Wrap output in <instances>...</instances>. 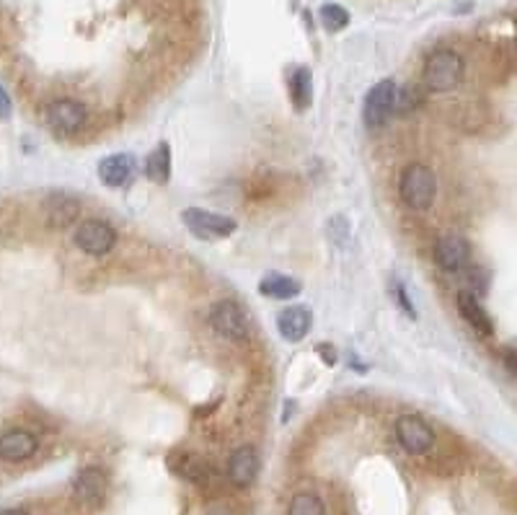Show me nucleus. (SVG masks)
I'll return each instance as SVG.
<instances>
[{
	"label": "nucleus",
	"instance_id": "f257e3e1",
	"mask_svg": "<svg viewBox=\"0 0 517 515\" xmlns=\"http://www.w3.org/2000/svg\"><path fill=\"white\" fill-rule=\"evenodd\" d=\"M465 63L455 50H435L425 60L422 68V81L432 93H447L455 91L464 83Z\"/></svg>",
	"mask_w": 517,
	"mask_h": 515
},
{
	"label": "nucleus",
	"instance_id": "f03ea898",
	"mask_svg": "<svg viewBox=\"0 0 517 515\" xmlns=\"http://www.w3.org/2000/svg\"><path fill=\"white\" fill-rule=\"evenodd\" d=\"M437 192L435 171L425 163H409L398 177V195L411 210H427Z\"/></svg>",
	"mask_w": 517,
	"mask_h": 515
},
{
	"label": "nucleus",
	"instance_id": "7ed1b4c3",
	"mask_svg": "<svg viewBox=\"0 0 517 515\" xmlns=\"http://www.w3.org/2000/svg\"><path fill=\"white\" fill-rule=\"evenodd\" d=\"M72 500L81 510H99L107 500V474L99 466H86L72 480Z\"/></svg>",
	"mask_w": 517,
	"mask_h": 515
},
{
	"label": "nucleus",
	"instance_id": "20e7f679",
	"mask_svg": "<svg viewBox=\"0 0 517 515\" xmlns=\"http://www.w3.org/2000/svg\"><path fill=\"white\" fill-rule=\"evenodd\" d=\"M181 220L189 231L210 241V238H225L238 228V223L233 220L231 215L213 213V210H202V208H189L181 213Z\"/></svg>",
	"mask_w": 517,
	"mask_h": 515
},
{
	"label": "nucleus",
	"instance_id": "39448f33",
	"mask_svg": "<svg viewBox=\"0 0 517 515\" xmlns=\"http://www.w3.org/2000/svg\"><path fill=\"white\" fill-rule=\"evenodd\" d=\"M210 324L220 337L246 342L251 337V321L235 301H220L210 314Z\"/></svg>",
	"mask_w": 517,
	"mask_h": 515
},
{
	"label": "nucleus",
	"instance_id": "423d86ee",
	"mask_svg": "<svg viewBox=\"0 0 517 515\" xmlns=\"http://www.w3.org/2000/svg\"><path fill=\"white\" fill-rule=\"evenodd\" d=\"M75 247L89 254V257H107L109 251L117 247V231L104 223V220H83L78 228H75V236H72Z\"/></svg>",
	"mask_w": 517,
	"mask_h": 515
},
{
	"label": "nucleus",
	"instance_id": "0eeeda50",
	"mask_svg": "<svg viewBox=\"0 0 517 515\" xmlns=\"http://www.w3.org/2000/svg\"><path fill=\"white\" fill-rule=\"evenodd\" d=\"M44 114H47V125L53 127V132L62 135V138L78 135L89 122V109L81 102H72V99H57L47 107Z\"/></svg>",
	"mask_w": 517,
	"mask_h": 515
},
{
	"label": "nucleus",
	"instance_id": "6e6552de",
	"mask_svg": "<svg viewBox=\"0 0 517 515\" xmlns=\"http://www.w3.org/2000/svg\"><path fill=\"white\" fill-rule=\"evenodd\" d=\"M396 438H398L401 448H404L407 453H411V456H422V453H427L429 448L435 445L432 427H429L422 417H416V414L398 417V423H396Z\"/></svg>",
	"mask_w": 517,
	"mask_h": 515
},
{
	"label": "nucleus",
	"instance_id": "1a4fd4ad",
	"mask_svg": "<svg viewBox=\"0 0 517 515\" xmlns=\"http://www.w3.org/2000/svg\"><path fill=\"white\" fill-rule=\"evenodd\" d=\"M396 83L393 81H380L375 83L373 89L368 91L365 96V107H362V114H365V125L375 130V127L386 125L388 117L393 114V102H396Z\"/></svg>",
	"mask_w": 517,
	"mask_h": 515
},
{
	"label": "nucleus",
	"instance_id": "9d476101",
	"mask_svg": "<svg viewBox=\"0 0 517 515\" xmlns=\"http://www.w3.org/2000/svg\"><path fill=\"white\" fill-rule=\"evenodd\" d=\"M36 451H39V441L29 430L16 427V430H5L0 435V462L24 463L34 459Z\"/></svg>",
	"mask_w": 517,
	"mask_h": 515
},
{
	"label": "nucleus",
	"instance_id": "9b49d317",
	"mask_svg": "<svg viewBox=\"0 0 517 515\" xmlns=\"http://www.w3.org/2000/svg\"><path fill=\"white\" fill-rule=\"evenodd\" d=\"M435 259H437V265L443 267L445 272H458V269H464V267L468 265L471 247H468V241H465L464 236L445 233V236H440L437 244H435Z\"/></svg>",
	"mask_w": 517,
	"mask_h": 515
},
{
	"label": "nucleus",
	"instance_id": "f8f14e48",
	"mask_svg": "<svg viewBox=\"0 0 517 515\" xmlns=\"http://www.w3.org/2000/svg\"><path fill=\"white\" fill-rule=\"evenodd\" d=\"M259 469H262V462H259L256 448L241 445V448L233 451L231 459H228V480L235 487H251L259 477Z\"/></svg>",
	"mask_w": 517,
	"mask_h": 515
},
{
	"label": "nucleus",
	"instance_id": "ddd939ff",
	"mask_svg": "<svg viewBox=\"0 0 517 515\" xmlns=\"http://www.w3.org/2000/svg\"><path fill=\"white\" fill-rule=\"evenodd\" d=\"M135 177V159L129 153H111L99 163V179L107 187H125Z\"/></svg>",
	"mask_w": 517,
	"mask_h": 515
},
{
	"label": "nucleus",
	"instance_id": "4468645a",
	"mask_svg": "<svg viewBox=\"0 0 517 515\" xmlns=\"http://www.w3.org/2000/svg\"><path fill=\"white\" fill-rule=\"evenodd\" d=\"M277 329L287 342H301L311 332V314L301 306H287L277 316Z\"/></svg>",
	"mask_w": 517,
	"mask_h": 515
},
{
	"label": "nucleus",
	"instance_id": "2eb2a0df",
	"mask_svg": "<svg viewBox=\"0 0 517 515\" xmlns=\"http://www.w3.org/2000/svg\"><path fill=\"white\" fill-rule=\"evenodd\" d=\"M44 215H47L50 226L65 228V226H71L72 220H78L81 205H78V199H72L68 195H53L44 205Z\"/></svg>",
	"mask_w": 517,
	"mask_h": 515
},
{
	"label": "nucleus",
	"instance_id": "dca6fc26",
	"mask_svg": "<svg viewBox=\"0 0 517 515\" xmlns=\"http://www.w3.org/2000/svg\"><path fill=\"white\" fill-rule=\"evenodd\" d=\"M458 308H461L464 319L471 324L474 332H479L483 337H489V335L494 332L492 319H489V314L483 311V306L479 303L476 296H471V293H458Z\"/></svg>",
	"mask_w": 517,
	"mask_h": 515
},
{
	"label": "nucleus",
	"instance_id": "f3484780",
	"mask_svg": "<svg viewBox=\"0 0 517 515\" xmlns=\"http://www.w3.org/2000/svg\"><path fill=\"white\" fill-rule=\"evenodd\" d=\"M259 293L267 296V298H277V301H290V298H295V296L301 293V283L292 280V277H287V275L272 272V275H267V277L259 283Z\"/></svg>",
	"mask_w": 517,
	"mask_h": 515
},
{
	"label": "nucleus",
	"instance_id": "a211bd4d",
	"mask_svg": "<svg viewBox=\"0 0 517 515\" xmlns=\"http://www.w3.org/2000/svg\"><path fill=\"white\" fill-rule=\"evenodd\" d=\"M145 174L148 179H153V181H168L171 177V148L161 142V145H156V151L153 153H148V159H145Z\"/></svg>",
	"mask_w": 517,
	"mask_h": 515
},
{
	"label": "nucleus",
	"instance_id": "6ab92c4d",
	"mask_svg": "<svg viewBox=\"0 0 517 515\" xmlns=\"http://www.w3.org/2000/svg\"><path fill=\"white\" fill-rule=\"evenodd\" d=\"M287 515H326V505L316 492H298L287 505Z\"/></svg>",
	"mask_w": 517,
	"mask_h": 515
},
{
	"label": "nucleus",
	"instance_id": "aec40b11",
	"mask_svg": "<svg viewBox=\"0 0 517 515\" xmlns=\"http://www.w3.org/2000/svg\"><path fill=\"white\" fill-rule=\"evenodd\" d=\"M174 469H177L184 480L196 481V484L207 481V474H210V469L199 462L196 456H187V453H184V456H178V459H174Z\"/></svg>",
	"mask_w": 517,
	"mask_h": 515
},
{
	"label": "nucleus",
	"instance_id": "412c9836",
	"mask_svg": "<svg viewBox=\"0 0 517 515\" xmlns=\"http://www.w3.org/2000/svg\"><path fill=\"white\" fill-rule=\"evenodd\" d=\"M321 24L326 26V32H341L347 24H349V14L347 8H341L337 3H326L321 8Z\"/></svg>",
	"mask_w": 517,
	"mask_h": 515
},
{
	"label": "nucleus",
	"instance_id": "4be33fe9",
	"mask_svg": "<svg viewBox=\"0 0 517 515\" xmlns=\"http://www.w3.org/2000/svg\"><path fill=\"white\" fill-rule=\"evenodd\" d=\"M290 91H292V102H295L298 107H308V102H311V75H308L305 68L295 71L292 81H290Z\"/></svg>",
	"mask_w": 517,
	"mask_h": 515
},
{
	"label": "nucleus",
	"instance_id": "5701e85b",
	"mask_svg": "<svg viewBox=\"0 0 517 515\" xmlns=\"http://www.w3.org/2000/svg\"><path fill=\"white\" fill-rule=\"evenodd\" d=\"M11 114H14L11 96H8V91L0 86V120H11Z\"/></svg>",
	"mask_w": 517,
	"mask_h": 515
},
{
	"label": "nucleus",
	"instance_id": "b1692460",
	"mask_svg": "<svg viewBox=\"0 0 517 515\" xmlns=\"http://www.w3.org/2000/svg\"><path fill=\"white\" fill-rule=\"evenodd\" d=\"M504 360H507V371H510V374H515V355H512V350H507V353H504Z\"/></svg>",
	"mask_w": 517,
	"mask_h": 515
},
{
	"label": "nucleus",
	"instance_id": "393cba45",
	"mask_svg": "<svg viewBox=\"0 0 517 515\" xmlns=\"http://www.w3.org/2000/svg\"><path fill=\"white\" fill-rule=\"evenodd\" d=\"M0 515H29V513L21 510V508H8V510H0Z\"/></svg>",
	"mask_w": 517,
	"mask_h": 515
},
{
	"label": "nucleus",
	"instance_id": "a878e982",
	"mask_svg": "<svg viewBox=\"0 0 517 515\" xmlns=\"http://www.w3.org/2000/svg\"><path fill=\"white\" fill-rule=\"evenodd\" d=\"M213 515H233V513H228V510H220V513H213Z\"/></svg>",
	"mask_w": 517,
	"mask_h": 515
}]
</instances>
